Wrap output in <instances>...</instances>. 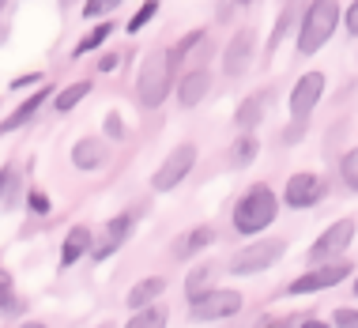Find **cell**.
<instances>
[{"instance_id":"6da1fadb","label":"cell","mask_w":358,"mask_h":328,"mask_svg":"<svg viewBox=\"0 0 358 328\" xmlns=\"http://www.w3.org/2000/svg\"><path fill=\"white\" fill-rule=\"evenodd\" d=\"M275 215H279V197H275V189L264 185V181H257V185H249V189L234 200L230 227H234L241 238H257L260 230H268V227L275 223Z\"/></svg>"},{"instance_id":"7a4b0ae2","label":"cell","mask_w":358,"mask_h":328,"mask_svg":"<svg viewBox=\"0 0 358 328\" xmlns=\"http://www.w3.org/2000/svg\"><path fill=\"white\" fill-rule=\"evenodd\" d=\"M340 0H309L298 15V53L313 57L317 50H324V42L340 31Z\"/></svg>"},{"instance_id":"3957f363","label":"cell","mask_w":358,"mask_h":328,"mask_svg":"<svg viewBox=\"0 0 358 328\" xmlns=\"http://www.w3.org/2000/svg\"><path fill=\"white\" fill-rule=\"evenodd\" d=\"M173 87V69L166 61V50H151L148 57L140 61V72H136V99L143 110H159L166 102Z\"/></svg>"},{"instance_id":"277c9868","label":"cell","mask_w":358,"mask_h":328,"mask_svg":"<svg viewBox=\"0 0 358 328\" xmlns=\"http://www.w3.org/2000/svg\"><path fill=\"white\" fill-rule=\"evenodd\" d=\"M283 253H287L283 238H260V242L238 249V253L230 257L227 272L230 276H260V272H268L275 260H283Z\"/></svg>"},{"instance_id":"5b68a950","label":"cell","mask_w":358,"mask_h":328,"mask_svg":"<svg viewBox=\"0 0 358 328\" xmlns=\"http://www.w3.org/2000/svg\"><path fill=\"white\" fill-rule=\"evenodd\" d=\"M355 272V264L351 260H343V257H332V260H321V264H313L309 272H302L294 279V283L287 287V294H317V291H332V287H340L347 276Z\"/></svg>"},{"instance_id":"8992f818","label":"cell","mask_w":358,"mask_h":328,"mask_svg":"<svg viewBox=\"0 0 358 328\" xmlns=\"http://www.w3.org/2000/svg\"><path fill=\"white\" fill-rule=\"evenodd\" d=\"M196 155H200V151H196V143H192V140L178 143V148L159 162V170L151 173V189L155 192H173L192 170H196Z\"/></svg>"},{"instance_id":"52a82bcc","label":"cell","mask_w":358,"mask_h":328,"mask_svg":"<svg viewBox=\"0 0 358 328\" xmlns=\"http://www.w3.org/2000/svg\"><path fill=\"white\" fill-rule=\"evenodd\" d=\"M245 298L241 291H230V287H211L208 294H200L196 302H189V317L192 321H227V317L241 313Z\"/></svg>"},{"instance_id":"ba28073f","label":"cell","mask_w":358,"mask_h":328,"mask_svg":"<svg viewBox=\"0 0 358 328\" xmlns=\"http://www.w3.org/2000/svg\"><path fill=\"white\" fill-rule=\"evenodd\" d=\"M132 227H136V211H121V215H113L102 230H91V249H87V253L94 257V264H99V260H110L117 253V249L129 242Z\"/></svg>"},{"instance_id":"9c48e42d","label":"cell","mask_w":358,"mask_h":328,"mask_svg":"<svg viewBox=\"0 0 358 328\" xmlns=\"http://www.w3.org/2000/svg\"><path fill=\"white\" fill-rule=\"evenodd\" d=\"M324 87H328V76L317 72V69L298 76V83L290 87V121H309L313 117V110L324 99Z\"/></svg>"},{"instance_id":"30bf717a","label":"cell","mask_w":358,"mask_h":328,"mask_svg":"<svg viewBox=\"0 0 358 328\" xmlns=\"http://www.w3.org/2000/svg\"><path fill=\"white\" fill-rule=\"evenodd\" d=\"M324 178L317 170H298L287 178V189H283V204L294 208V211H306L313 204H321L324 200Z\"/></svg>"},{"instance_id":"8fae6325","label":"cell","mask_w":358,"mask_h":328,"mask_svg":"<svg viewBox=\"0 0 358 328\" xmlns=\"http://www.w3.org/2000/svg\"><path fill=\"white\" fill-rule=\"evenodd\" d=\"M253 57H257V27H241V31H234V38L227 42V50H222V72H227L230 80H238V76L249 72Z\"/></svg>"},{"instance_id":"7c38bea8","label":"cell","mask_w":358,"mask_h":328,"mask_svg":"<svg viewBox=\"0 0 358 328\" xmlns=\"http://www.w3.org/2000/svg\"><path fill=\"white\" fill-rule=\"evenodd\" d=\"M351 242H355V219L347 215V219H340V223H332V227L321 230V238L309 245V260H313V264H321V260L343 257V249L351 245Z\"/></svg>"},{"instance_id":"4fadbf2b","label":"cell","mask_w":358,"mask_h":328,"mask_svg":"<svg viewBox=\"0 0 358 328\" xmlns=\"http://www.w3.org/2000/svg\"><path fill=\"white\" fill-rule=\"evenodd\" d=\"M211 80H215V76H211L208 69H189V72H178V76H173V91H178L181 110H196V106L208 99Z\"/></svg>"},{"instance_id":"5bb4252c","label":"cell","mask_w":358,"mask_h":328,"mask_svg":"<svg viewBox=\"0 0 358 328\" xmlns=\"http://www.w3.org/2000/svg\"><path fill=\"white\" fill-rule=\"evenodd\" d=\"M50 99H53V83H45V80H42L31 99H23L12 113H8L4 121H0V132H19V129H27V124L38 117V110H42V106L50 102Z\"/></svg>"},{"instance_id":"9a60e30c","label":"cell","mask_w":358,"mask_h":328,"mask_svg":"<svg viewBox=\"0 0 358 328\" xmlns=\"http://www.w3.org/2000/svg\"><path fill=\"white\" fill-rule=\"evenodd\" d=\"M106 162H110V140L102 136H80L72 148V166L91 173V170H102Z\"/></svg>"},{"instance_id":"2e32d148","label":"cell","mask_w":358,"mask_h":328,"mask_svg":"<svg viewBox=\"0 0 358 328\" xmlns=\"http://www.w3.org/2000/svg\"><path fill=\"white\" fill-rule=\"evenodd\" d=\"M272 102V87L268 91H257V94H245V99L238 102V110H234V124H238V132H253L260 121H264V106Z\"/></svg>"},{"instance_id":"e0dca14e","label":"cell","mask_w":358,"mask_h":328,"mask_svg":"<svg viewBox=\"0 0 358 328\" xmlns=\"http://www.w3.org/2000/svg\"><path fill=\"white\" fill-rule=\"evenodd\" d=\"M302 8H306V0H287V4H283V12H279L272 34H268V53H272V57H275L279 45H283V38L298 27V15H302Z\"/></svg>"},{"instance_id":"ac0fdd59","label":"cell","mask_w":358,"mask_h":328,"mask_svg":"<svg viewBox=\"0 0 358 328\" xmlns=\"http://www.w3.org/2000/svg\"><path fill=\"white\" fill-rule=\"evenodd\" d=\"M215 242V227H192L185 238H178V242H173V257L178 260H192L196 253H204V249Z\"/></svg>"},{"instance_id":"d6986e66","label":"cell","mask_w":358,"mask_h":328,"mask_svg":"<svg viewBox=\"0 0 358 328\" xmlns=\"http://www.w3.org/2000/svg\"><path fill=\"white\" fill-rule=\"evenodd\" d=\"M87 249H91V227H72L69 234H64V242H61V268L80 264V260L87 257Z\"/></svg>"},{"instance_id":"ffe728a7","label":"cell","mask_w":358,"mask_h":328,"mask_svg":"<svg viewBox=\"0 0 358 328\" xmlns=\"http://www.w3.org/2000/svg\"><path fill=\"white\" fill-rule=\"evenodd\" d=\"M215 279H219V264H215V260L196 264V268L185 276V298H189V302H196L200 294H208L211 287H215Z\"/></svg>"},{"instance_id":"44dd1931","label":"cell","mask_w":358,"mask_h":328,"mask_svg":"<svg viewBox=\"0 0 358 328\" xmlns=\"http://www.w3.org/2000/svg\"><path fill=\"white\" fill-rule=\"evenodd\" d=\"M162 291H166V276H148V279H140V283L124 294V306H129V310H140V306L155 302Z\"/></svg>"},{"instance_id":"7402d4cb","label":"cell","mask_w":358,"mask_h":328,"mask_svg":"<svg viewBox=\"0 0 358 328\" xmlns=\"http://www.w3.org/2000/svg\"><path fill=\"white\" fill-rule=\"evenodd\" d=\"M91 91H94V80H76L69 87H61V91H53V110L57 113H72Z\"/></svg>"},{"instance_id":"603a6c76","label":"cell","mask_w":358,"mask_h":328,"mask_svg":"<svg viewBox=\"0 0 358 328\" xmlns=\"http://www.w3.org/2000/svg\"><path fill=\"white\" fill-rule=\"evenodd\" d=\"M257 155H260L257 132H241V136L230 143V166H234V170H249L257 162Z\"/></svg>"},{"instance_id":"cb8c5ba5","label":"cell","mask_w":358,"mask_h":328,"mask_svg":"<svg viewBox=\"0 0 358 328\" xmlns=\"http://www.w3.org/2000/svg\"><path fill=\"white\" fill-rule=\"evenodd\" d=\"M113 31H117V23H110V19H102V23H94L91 31H87L80 42H76V50H72V61H80V57L87 53H94V50H102L106 45V38H110Z\"/></svg>"},{"instance_id":"d4e9b609","label":"cell","mask_w":358,"mask_h":328,"mask_svg":"<svg viewBox=\"0 0 358 328\" xmlns=\"http://www.w3.org/2000/svg\"><path fill=\"white\" fill-rule=\"evenodd\" d=\"M208 31H204V27H200V31H189L185 38H178V42H173L170 45V50H166V61H170V69H173V76H178L181 69H185V61H189V53L192 50H196V42H200V38H204Z\"/></svg>"},{"instance_id":"484cf974","label":"cell","mask_w":358,"mask_h":328,"mask_svg":"<svg viewBox=\"0 0 358 328\" xmlns=\"http://www.w3.org/2000/svg\"><path fill=\"white\" fill-rule=\"evenodd\" d=\"M170 321V313H166V306H155V302H148V306H140V310H132V317L124 325L129 328H162Z\"/></svg>"},{"instance_id":"4316f807","label":"cell","mask_w":358,"mask_h":328,"mask_svg":"<svg viewBox=\"0 0 358 328\" xmlns=\"http://www.w3.org/2000/svg\"><path fill=\"white\" fill-rule=\"evenodd\" d=\"M0 310L4 313H23V298H15V276L0 264Z\"/></svg>"},{"instance_id":"83f0119b","label":"cell","mask_w":358,"mask_h":328,"mask_svg":"<svg viewBox=\"0 0 358 328\" xmlns=\"http://www.w3.org/2000/svg\"><path fill=\"white\" fill-rule=\"evenodd\" d=\"M159 8H162V0H143V4L136 8V12H132V19L124 23V34H140L143 27H148L151 19L159 15Z\"/></svg>"},{"instance_id":"f1b7e54d","label":"cell","mask_w":358,"mask_h":328,"mask_svg":"<svg viewBox=\"0 0 358 328\" xmlns=\"http://www.w3.org/2000/svg\"><path fill=\"white\" fill-rule=\"evenodd\" d=\"M340 181H343V189L347 192H355L358 189V151H343V159H340Z\"/></svg>"},{"instance_id":"f546056e","label":"cell","mask_w":358,"mask_h":328,"mask_svg":"<svg viewBox=\"0 0 358 328\" xmlns=\"http://www.w3.org/2000/svg\"><path fill=\"white\" fill-rule=\"evenodd\" d=\"M27 208H31L34 215H50V211H53L50 192H45V189H31V192H27Z\"/></svg>"},{"instance_id":"4dcf8cb0","label":"cell","mask_w":358,"mask_h":328,"mask_svg":"<svg viewBox=\"0 0 358 328\" xmlns=\"http://www.w3.org/2000/svg\"><path fill=\"white\" fill-rule=\"evenodd\" d=\"M19 197H23V185H19V170L12 166V173H8V185H4V200H0V208H15Z\"/></svg>"},{"instance_id":"1f68e13d","label":"cell","mask_w":358,"mask_h":328,"mask_svg":"<svg viewBox=\"0 0 358 328\" xmlns=\"http://www.w3.org/2000/svg\"><path fill=\"white\" fill-rule=\"evenodd\" d=\"M102 132H106V140H124V117H121L117 110H110V113H106Z\"/></svg>"},{"instance_id":"d6a6232c","label":"cell","mask_w":358,"mask_h":328,"mask_svg":"<svg viewBox=\"0 0 358 328\" xmlns=\"http://www.w3.org/2000/svg\"><path fill=\"white\" fill-rule=\"evenodd\" d=\"M121 0H83V19H99V15H106V12H113V8H117Z\"/></svg>"},{"instance_id":"836d02e7","label":"cell","mask_w":358,"mask_h":328,"mask_svg":"<svg viewBox=\"0 0 358 328\" xmlns=\"http://www.w3.org/2000/svg\"><path fill=\"white\" fill-rule=\"evenodd\" d=\"M332 325H336V328H355V325H358V310H355V306L336 310V313H332Z\"/></svg>"},{"instance_id":"e575fe53","label":"cell","mask_w":358,"mask_h":328,"mask_svg":"<svg viewBox=\"0 0 358 328\" xmlns=\"http://www.w3.org/2000/svg\"><path fill=\"white\" fill-rule=\"evenodd\" d=\"M306 129H309V121H290L287 129H283V143H298L306 136Z\"/></svg>"},{"instance_id":"d590c367","label":"cell","mask_w":358,"mask_h":328,"mask_svg":"<svg viewBox=\"0 0 358 328\" xmlns=\"http://www.w3.org/2000/svg\"><path fill=\"white\" fill-rule=\"evenodd\" d=\"M340 27H347V34L358 31V4H347L340 12Z\"/></svg>"},{"instance_id":"8d00e7d4","label":"cell","mask_w":358,"mask_h":328,"mask_svg":"<svg viewBox=\"0 0 358 328\" xmlns=\"http://www.w3.org/2000/svg\"><path fill=\"white\" fill-rule=\"evenodd\" d=\"M121 61H124V53H102V57H99V72H102V76H106V72H113Z\"/></svg>"},{"instance_id":"74e56055","label":"cell","mask_w":358,"mask_h":328,"mask_svg":"<svg viewBox=\"0 0 358 328\" xmlns=\"http://www.w3.org/2000/svg\"><path fill=\"white\" fill-rule=\"evenodd\" d=\"M42 80H45L42 72H23V76H15V80H12V87H15V91H19V87H38Z\"/></svg>"},{"instance_id":"f35d334b","label":"cell","mask_w":358,"mask_h":328,"mask_svg":"<svg viewBox=\"0 0 358 328\" xmlns=\"http://www.w3.org/2000/svg\"><path fill=\"white\" fill-rule=\"evenodd\" d=\"M8 173H12V166L0 170V200H4V185H8Z\"/></svg>"},{"instance_id":"ab89813d","label":"cell","mask_w":358,"mask_h":328,"mask_svg":"<svg viewBox=\"0 0 358 328\" xmlns=\"http://www.w3.org/2000/svg\"><path fill=\"white\" fill-rule=\"evenodd\" d=\"M4 38H8V23L0 19V45H4Z\"/></svg>"},{"instance_id":"60d3db41","label":"cell","mask_w":358,"mask_h":328,"mask_svg":"<svg viewBox=\"0 0 358 328\" xmlns=\"http://www.w3.org/2000/svg\"><path fill=\"white\" fill-rule=\"evenodd\" d=\"M234 4H241V8H249V4H257V0H234Z\"/></svg>"},{"instance_id":"b9f144b4","label":"cell","mask_w":358,"mask_h":328,"mask_svg":"<svg viewBox=\"0 0 358 328\" xmlns=\"http://www.w3.org/2000/svg\"><path fill=\"white\" fill-rule=\"evenodd\" d=\"M4 8H8V0H0V12H4Z\"/></svg>"},{"instance_id":"7bdbcfd3","label":"cell","mask_w":358,"mask_h":328,"mask_svg":"<svg viewBox=\"0 0 358 328\" xmlns=\"http://www.w3.org/2000/svg\"><path fill=\"white\" fill-rule=\"evenodd\" d=\"M69 4H72V0H61V8H69Z\"/></svg>"}]
</instances>
